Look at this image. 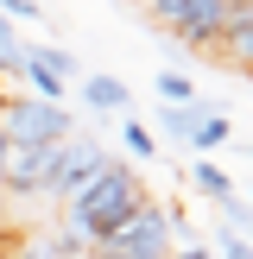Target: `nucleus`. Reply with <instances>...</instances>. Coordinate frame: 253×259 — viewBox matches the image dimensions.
Wrapping results in <instances>:
<instances>
[{"instance_id":"obj_1","label":"nucleus","mask_w":253,"mask_h":259,"mask_svg":"<svg viewBox=\"0 0 253 259\" xmlns=\"http://www.w3.org/2000/svg\"><path fill=\"white\" fill-rule=\"evenodd\" d=\"M146 202H152L146 184H139L126 164H108V171H101L95 184H82V190L70 196V209H63L70 240H76V247H108V240L120 234L139 209H146Z\"/></svg>"},{"instance_id":"obj_2","label":"nucleus","mask_w":253,"mask_h":259,"mask_svg":"<svg viewBox=\"0 0 253 259\" xmlns=\"http://www.w3.org/2000/svg\"><path fill=\"white\" fill-rule=\"evenodd\" d=\"M146 13H152L158 32L184 38V45H196V51H222L228 19H234L228 0H146Z\"/></svg>"},{"instance_id":"obj_3","label":"nucleus","mask_w":253,"mask_h":259,"mask_svg":"<svg viewBox=\"0 0 253 259\" xmlns=\"http://www.w3.org/2000/svg\"><path fill=\"white\" fill-rule=\"evenodd\" d=\"M0 133H7V146L51 152V146H63V139L76 133V120H70V108H51V101H38V95H7L0 101Z\"/></svg>"},{"instance_id":"obj_4","label":"nucleus","mask_w":253,"mask_h":259,"mask_svg":"<svg viewBox=\"0 0 253 259\" xmlns=\"http://www.w3.org/2000/svg\"><path fill=\"white\" fill-rule=\"evenodd\" d=\"M108 164H114V158H108V152H101L89 133H70L63 146H51V158H45V184H38V190H45V196H63V202H70L76 190H82V184H95Z\"/></svg>"},{"instance_id":"obj_5","label":"nucleus","mask_w":253,"mask_h":259,"mask_svg":"<svg viewBox=\"0 0 253 259\" xmlns=\"http://www.w3.org/2000/svg\"><path fill=\"white\" fill-rule=\"evenodd\" d=\"M101 253H108V259H171L177 253V234H171V222H164L158 202H146V209H139Z\"/></svg>"},{"instance_id":"obj_6","label":"nucleus","mask_w":253,"mask_h":259,"mask_svg":"<svg viewBox=\"0 0 253 259\" xmlns=\"http://www.w3.org/2000/svg\"><path fill=\"white\" fill-rule=\"evenodd\" d=\"M209 114H222V108L196 95V101H184V108H158V126L177 139V146H196V133H202V120H209Z\"/></svg>"},{"instance_id":"obj_7","label":"nucleus","mask_w":253,"mask_h":259,"mask_svg":"<svg viewBox=\"0 0 253 259\" xmlns=\"http://www.w3.org/2000/svg\"><path fill=\"white\" fill-rule=\"evenodd\" d=\"M222 63L253 70V7L247 0H234V19H228V38H222Z\"/></svg>"},{"instance_id":"obj_8","label":"nucleus","mask_w":253,"mask_h":259,"mask_svg":"<svg viewBox=\"0 0 253 259\" xmlns=\"http://www.w3.org/2000/svg\"><path fill=\"white\" fill-rule=\"evenodd\" d=\"M45 158L51 152H38V146H7V190H38L45 184Z\"/></svg>"},{"instance_id":"obj_9","label":"nucleus","mask_w":253,"mask_h":259,"mask_svg":"<svg viewBox=\"0 0 253 259\" xmlns=\"http://www.w3.org/2000/svg\"><path fill=\"white\" fill-rule=\"evenodd\" d=\"M82 101H89L95 114H120V108H133L126 82H114V76H82Z\"/></svg>"},{"instance_id":"obj_10","label":"nucleus","mask_w":253,"mask_h":259,"mask_svg":"<svg viewBox=\"0 0 253 259\" xmlns=\"http://www.w3.org/2000/svg\"><path fill=\"white\" fill-rule=\"evenodd\" d=\"M25 63H38V70H51L57 82H70V76H76V57H70L63 45H25Z\"/></svg>"},{"instance_id":"obj_11","label":"nucleus","mask_w":253,"mask_h":259,"mask_svg":"<svg viewBox=\"0 0 253 259\" xmlns=\"http://www.w3.org/2000/svg\"><path fill=\"white\" fill-rule=\"evenodd\" d=\"M190 177H196V190H202V196H215V202L240 196V190H234V177H228L222 164H209V158H196V171H190Z\"/></svg>"},{"instance_id":"obj_12","label":"nucleus","mask_w":253,"mask_h":259,"mask_svg":"<svg viewBox=\"0 0 253 259\" xmlns=\"http://www.w3.org/2000/svg\"><path fill=\"white\" fill-rule=\"evenodd\" d=\"M158 101L164 108H184V101H196V82L184 70H158Z\"/></svg>"},{"instance_id":"obj_13","label":"nucleus","mask_w":253,"mask_h":259,"mask_svg":"<svg viewBox=\"0 0 253 259\" xmlns=\"http://www.w3.org/2000/svg\"><path fill=\"white\" fill-rule=\"evenodd\" d=\"M222 228L240 234V240H253V202H247V196H228V202H222Z\"/></svg>"},{"instance_id":"obj_14","label":"nucleus","mask_w":253,"mask_h":259,"mask_svg":"<svg viewBox=\"0 0 253 259\" xmlns=\"http://www.w3.org/2000/svg\"><path fill=\"white\" fill-rule=\"evenodd\" d=\"M215 146H228V114H209V120H202V133H196V146H190V152H215Z\"/></svg>"},{"instance_id":"obj_15","label":"nucleus","mask_w":253,"mask_h":259,"mask_svg":"<svg viewBox=\"0 0 253 259\" xmlns=\"http://www.w3.org/2000/svg\"><path fill=\"white\" fill-rule=\"evenodd\" d=\"M126 152H133V158H158V139H152L139 120H126Z\"/></svg>"},{"instance_id":"obj_16","label":"nucleus","mask_w":253,"mask_h":259,"mask_svg":"<svg viewBox=\"0 0 253 259\" xmlns=\"http://www.w3.org/2000/svg\"><path fill=\"white\" fill-rule=\"evenodd\" d=\"M0 19H25V25H38V19H45V7H38V0H0Z\"/></svg>"},{"instance_id":"obj_17","label":"nucleus","mask_w":253,"mask_h":259,"mask_svg":"<svg viewBox=\"0 0 253 259\" xmlns=\"http://www.w3.org/2000/svg\"><path fill=\"white\" fill-rule=\"evenodd\" d=\"M215 259H253V240H240V234H215Z\"/></svg>"},{"instance_id":"obj_18","label":"nucleus","mask_w":253,"mask_h":259,"mask_svg":"<svg viewBox=\"0 0 253 259\" xmlns=\"http://www.w3.org/2000/svg\"><path fill=\"white\" fill-rule=\"evenodd\" d=\"M171 259H215V253H209V247H196V240H184V247H177Z\"/></svg>"},{"instance_id":"obj_19","label":"nucleus","mask_w":253,"mask_h":259,"mask_svg":"<svg viewBox=\"0 0 253 259\" xmlns=\"http://www.w3.org/2000/svg\"><path fill=\"white\" fill-rule=\"evenodd\" d=\"M76 259H108V253H101V247H89V253H76Z\"/></svg>"},{"instance_id":"obj_20","label":"nucleus","mask_w":253,"mask_h":259,"mask_svg":"<svg viewBox=\"0 0 253 259\" xmlns=\"http://www.w3.org/2000/svg\"><path fill=\"white\" fill-rule=\"evenodd\" d=\"M0 101H7V95H0Z\"/></svg>"}]
</instances>
